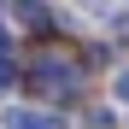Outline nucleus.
<instances>
[{
    "instance_id": "1",
    "label": "nucleus",
    "mask_w": 129,
    "mask_h": 129,
    "mask_svg": "<svg viewBox=\"0 0 129 129\" xmlns=\"http://www.w3.org/2000/svg\"><path fill=\"white\" fill-rule=\"evenodd\" d=\"M18 18H24L29 29H41V35L53 29V6H47V0H18Z\"/></svg>"
},
{
    "instance_id": "2",
    "label": "nucleus",
    "mask_w": 129,
    "mask_h": 129,
    "mask_svg": "<svg viewBox=\"0 0 129 129\" xmlns=\"http://www.w3.org/2000/svg\"><path fill=\"white\" fill-rule=\"evenodd\" d=\"M6 129H59L47 112H24V106H12L6 112Z\"/></svg>"
},
{
    "instance_id": "3",
    "label": "nucleus",
    "mask_w": 129,
    "mask_h": 129,
    "mask_svg": "<svg viewBox=\"0 0 129 129\" xmlns=\"http://www.w3.org/2000/svg\"><path fill=\"white\" fill-rule=\"evenodd\" d=\"M6 88H12V59L0 53V94H6Z\"/></svg>"
},
{
    "instance_id": "4",
    "label": "nucleus",
    "mask_w": 129,
    "mask_h": 129,
    "mask_svg": "<svg viewBox=\"0 0 129 129\" xmlns=\"http://www.w3.org/2000/svg\"><path fill=\"white\" fill-rule=\"evenodd\" d=\"M112 94H117V100H129V71H123V76L112 82Z\"/></svg>"
}]
</instances>
